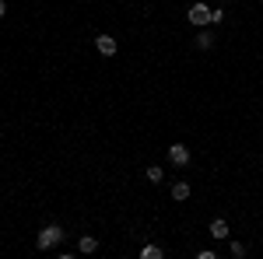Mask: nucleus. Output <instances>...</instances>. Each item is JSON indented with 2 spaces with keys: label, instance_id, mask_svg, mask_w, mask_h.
<instances>
[{
  "label": "nucleus",
  "instance_id": "nucleus-9",
  "mask_svg": "<svg viewBox=\"0 0 263 259\" xmlns=\"http://www.w3.org/2000/svg\"><path fill=\"white\" fill-rule=\"evenodd\" d=\"M211 46H214V35L211 32H200L197 35V49H211Z\"/></svg>",
  "mask_w": 263,
  "mask_h": 259
},
{
  "label": "nucleus",
  "instance_id": "nucleus-11",
  "mask_svg": "<svg viewBox=\"0 0 263 259\" xmlns=\"http://www.w3.org/2000/svg\"><path fill=\"white\" fill-rule=\"evenodd\" d=\"M232 256H235V259L246 256V245H242V242H232Z\"/></svg>",
  "mask_w": 263,
  "mask_h": 259
},
{
  "label": "nucleus",
  "instance_id": "nucleus-5",
  "mask_svg": "<svg viewBox=\"0 0 263 259\" xmlns=\"http://www.w3.org/2000/svg\"><path fill=\"white\" fill-rule=\"evenodd\" d=\"M78 249H81L84 256H91V252L99 249V238H95V235H81V242H78Z\"/></svg>",
  "mask_w": 263,
  "mask_h": 259
},
{
  "label": "nucleus",
  "instance_id": "nucleus-4",
  "mask_svg": "<svg viewBox=\"0 0 263 259\" xmlns=\"http://www.w3.org/2000/svg\"><path fill=\"white\" fill-rule=\"evenodd\" d=\"M95 49H99L102 56H112V53H116V39H112V35H99V39H95Z\"/></svg>",
  "mask_w": 263,
  "mask_h": 259
},
{
  "label": "nucleus",
  "instance_id": "nucleus-2",
  "mask_svg": "<svg viewBox=\"0 0 263 259\" xmlns=\"http://www.w3.org/2000/svg\"><path fill=\"white\" fill-rule=\"evenodd\" d=\"M168 161H172V165H190V147H186V144H172V147H168Z\"/></svg>",
  "mask_w": 263,
  "mask_h": 259
},
{
  "label": "nucleus",
  "instance_id": "nucleus-3",
  "mask_svg": "<svg viewBox=\"0 0 263 259\" xmlns=\"http://www.w3.org/2000/svg\"><path fill=\"white\" fill-rule=\"evenodd\" d=\"M190 21L193 25H211V7L207 4H193L190 7Z\"/></svg>",
  "mask_w": 263,
  "mask_h": 259
},
{
  "label": "nucleus",
  "instance_id": "nucleus-1",
  "mask_svg": "<svg viewBox=\"0 0 263 259\" xmlns=\"http://www.w3.org/2000/svg\"><path fill=\"white\" fill-rule=\"evenodd\" d=\"M63 242V228L60 224H46L39 231V249H53V245H60Z\"/></svg>",
  "mask_w": 263,
  "mask_h": 259
},
{
  "label": "nucleus",
  "instance_id": "nucleus-7",
  "mask_svg": "<svg viewBox=\"0 0 263 259\" xmlns=\"http://www.w3.org/2000/svg\"><path fill=\"white\" fill-rule=\"evenodd\" d=\"M172 200H176V203L190 200V186H186V182H176V186H172Z\"/></svg>",
  "mask_w": 263,
  "mask_h": 259
},
{
  "label": "nucleus",
  "instance_id": "nucleus-10",
  "mask_svg": "<svg viewBox=\"0 0 263 259\" xmlns=\"http://www.w3.org/2000/svg\"><path fill=\"white\" fill-rule=\"evenodd\" d=\"M147 179H151V182H162V179H165L162 165H151V168H147Z\"/></svg>",
  "mask_w": 263,
  "mask_h": 259
},
{
  "label": "nucleus",
  "instance_id": "nucleus-12",
  "mask_svg": "<svg viewBox=\"0 0 263 259\" xmlns=\"http://www.w3.org/2000/svg\"><path fill=\"white\" fill-rule=\"evenodd\" d=\"M4 14H7V4H4V0H0V18H4Z\"/></svg>",
  "mask_w": 263,
  "mask_h": 259
},
{
  "label": "nucleus",
  "instance_id": "nucleus-6",
  "mask_svg": "<svg viewBox=\"0 0 263 259\" xmlns=\"http://www.w3.org/2000/svg\"><path fill=\"white\" fill-rule=\"evenodd\" d=\"M211 238H228V221H211Z\"/></svg>",
  "mask_w": 263,
  "mask_h": 259
},
{
  "label": "nucleus",
  "instance_id": "nucleus-8",
  "mask_svg": "<svg viewBox=\"0 0 263 259\" xmlns=\"http://www.w3.org/2000/svg\"><path fill=\"white\" fill-rule=\"evenodd\" d=\"M141 256H144V259H162L165 252H162V245H144V249H141Z\"/></svg>",
  "mask_w": 263,
  "mask_h": 259
}]
</instances>
